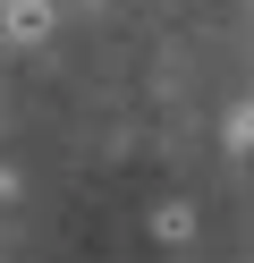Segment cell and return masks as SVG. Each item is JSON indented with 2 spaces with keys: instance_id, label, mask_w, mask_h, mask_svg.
<instances>
[{
  "instance_id": "1",
  "label": "cell",
  "mask_w": 254,
  "mask_h": 263,
  "mask_svg": "<svg viewBox=\"0 0 254 263\" xmlns=\"http://www.w3.org/2000/svg\"><path fill=\"white\" fill-rule=\"evenodd\" d=\"M9 34L17 43H43L51 34V0H9Z\"/></svg>"
},
{
  "instance_id": "2",
  "label": "cell",
  "mask_w": 254,
  "mask_h": 263,
  "mask_svg": "<svg viewBox=\"0 0 254 263\" xmlns=\"http://www.w3.org/2000/svg\"><path fill=\"white\" fill-rule=\"evenodd\" d=\"M0 9H9V0H0Z\"/></svg>"
}]
</instances>
